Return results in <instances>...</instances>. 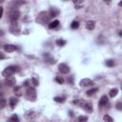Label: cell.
Segmentation results:
<instances>
[{"label": "cell", "mask_w": 122, "mask_h": 122, "mask_svg": "<svg viewBox=\"0 0 122 122\" xmlns=\"http://www.w3.org/2000/svg\"><path fill=\"white\" fill-rule=\"evenodd\" d=\"M105 64L108 67H113L114 66V60L113 59H108V60H106Z\"/></svg>", "instance_id": "25"}, {"label": "cell", "mask_w": 122, "mask_h": 122, "mask_svg": "<svg viewBox=\"0 0 122 122\" xmlns=\"http://www.w3.org/2000/svg\"><path fill=\"white\" fill-rule=\"evenodd\" d=\"M79 27V23L77 22V21H73L71 24V28L72 29V30H75V29H77Z\"/></svg>", "instance_id": "28"}, {"label": "cell", "mask_w": 122, "mask_h": 122, "mask_svg": "<svg viewBox=\"0 0 122 122\" xmlns=\"http://www.w3.org/2000/svg\"><path fill=\"white\" fill-rule=\"evenodd\" d=\"M26 1L25 0H14L13 2H12V7H13V9H15V8H17V7H19V6H21L22 4H24Z\"/></svg>", "instance_id": "17"}, {"label": "cell", "mask_w": 122, "mask_h": 122, "mask_svg": "<svg viewBox=\"0 0 122 122\" xmlns=\"http://www.w3.org/2000/svg\"><path fill=\"white\" fill-rule=\"evenodd\" d=\"M121 90H122V85H121Z\"/></svg>", "instance_id": "43"}, {"label": "cell", "mask_w": 122, "mask_h": 122, "mask_svg": "<svg viewBox=\"0 0 122 122\" xmlns=\"http://www.w3.org/2000/svg\"><path fill=\"white\" fill-rule=\"evenodd\" d=\"M65 97H61V96H56V97H54L53 98V100L55 101V102H57V103H64L65 102Z\"/></svg>", "instance_id": "24"}, {"label": "cell", "mask_w": 122, "mask_h": 122, "mask_svg": "<svg viewBox=\"0 0 122 122\" xmlns=\"http://www.w3.org/2000/svg\"><path fill=\"white\" fill-rule=\"evenodd\" d=\"M49 12H50V15H51V18H53V17H55V16H57V15H59V10L58 9H56V8H51L50 10H49Z\"/></svg>", "instance_id": "13"}, {"label": "cell", "mask_w": 122, "mask_h": 122, "mask_svg": "<svg viewBox=\"0 0 122 122\" xmlns=\"http://www.w3.org/2000/svg\"><path fill=\"white\" fill-rule=\"evenodd\" d=\"M13 93L15 94V96H22L23 92H22V90H21V87H14L13 88Z\"/></svg>", "instance_id": "15"}, {"label": "cell", "mask_w": 122, "mask_h": 122, "mask_svg": "<svg viewBox=\"0 0 122 122\" xmlns=\"http://www.w3.org/2000/svg\"><path fill=\"white\" fill-rule=\"evenodd\" d=\"M30 81H31V83L33 84V86H35V87H37V86L39 85V81H38V80H37L35 77H31Z\"/></svg>", "instance_id": "30"}, {"label": "cell", "mask_w": 122, "mask_h": 122, "mask_svg": "<svg viewBox=\"0 0 122 122\" xmlns=\"http://www.w3.org/2000/svg\"><path fill=\"white\" fill-rule=\"evenodd\" d=\"M9 30L12 34H19L20 32V26L16 21H11L9 26Z\"/></svg>", "instance_id": "4"}, {"label": "cell", "mask_w": 122, "mask_h": 122, "mask_svg": "<svg viewBox=\"0 0 122 122\" xmlns=\"http://www.w3.org/2000/svg\"><path fill=\"white\" fill-rule=\"evenodd\" d=\"M5 106H6V99H5L4 97H2V98H1V106H0V108L3 109Z\"/></svg>", "instance_id": "33"}, {"label": "cell", "mask_w": 122, "mask_h": 122, "mask_svg": "<svg viewBox=\"0 0 122 122\" xmlns=\"http://www.w3.org/2000/svg\"><path fill=\"white\" fill-rule=\"evenodd\" d=\"M58 70H59V71H60L61 73H64V74H67V73L70 72V68H69V66L66 65V64H64V63H61V64L58 65Z\"/></svg>", "instance_id": "7"}, {"label": "cell", "mask_w": 122, "mask_h": 122, "mask_svg": "<svg viewBox=\"0 0 122 122\" xmlns=\"http://www.w3.org/2000/svg\"><path fill=\"white\" fill-rule=\"evenodd\" d=\"M3 49L7 52H12V51H14L16 50V47L14 45H12V44H5L3 46Z\"/></svg>", "instance_id": "10"}, {"label": "cell", "mask_w": 122, "mask_h": 122, "mask_svg": "<svg viewBox=\"0 0 122 122\" xmlns=\"http://www.w3.org/2000/svg\"><path fill=\"white\" fill-rule=\"evenodd\" d=\"M72 1H73L74 5H75V8H77V9H80L82 4H83V2H84V0H72Z\"/></svg>", "instance_id": "22"}, {"label": "cell", "mask_w": 122, "mask_h": 122, "mask_svg": "<svg viewBox=\"0 0 122 122\" xmlns=\"http://www.w3.org/2000/svg\"><path fill=\"white\" fill-rule=\"evenodd\" d=\"M73 103L74 104H76V105H78V106H80V107H82L83 105H84V100L83 99H78V100H74L73 101Z\"/></svg>", "instance_id": "27"}, {"label": "cell", "mask_w": 122, "mask_h": 122, "mask_svg": "<svg viewBox=\"0 0 122 122\" xmlns=\"http://www.w3.org/2000/svg\"><path fill=\"white\" fill-rule=\"evenodd\" d=\"M118 34H119V36H121V37H122V30H119Z\"/></svg>", "instance_id": "39"}, {"label": "cell", "mask_w": 122, "mask_h": 122, "mask_svg": "<svg viewBox=\"0 0 122 122\" xmlns=\"http://www.w3.org/2000/svg\"><path fill=\"white\" fill-rule=\"evenodd\" d=\"M37 116V113L34 112V111H31V110H29L25 112V118L28 119V120H32L34 119L35 117Z\"/></svg>", "instance_id": "8"}, {"label": "cell", "mask_w": 122, "mask_h": 122, "mask_svg": "<svg viewBox=\"0 0 122 122\" xmlns=\"http://www.w3.org/2000/svg\"><path fill=\"white\" fill-rule=\"evenodd\" d=\"M3 58H4V54L1 52V59H3Z\"/></svg>", "instance_id": "41"}, {"label": "cell", "mask_w": 122, "mask_h": 122, "mask_svg": "<svg viewBox=\"0 0 122 122\" xmlns=\"http://www.w3.org/2000/svg\"><path fill=\"white\" fill-rule=\"evenodd\" d=\"M64 1H67V0H64Z\"/></svg>", "instance_id": "44"}, {"label": "cell", "mask_w": 122, "mask_h": 122, "mask_svg": "<svg viewBox=\"0 0 122 122\" xmlns=\"http://www.w3.org/2000/svg\"><path fill=\"white\" fill-rule=\"evenodd\" d=\"M117 93H118V89H117V88H113V89H112V90L109 92V95H110L111 97L116 96Z\"/></svg>", "instance_id": "19"}, {"label": "cell", "mask_w": 122, "mask_h": 122, "mask_svg": "<svg viewBox=\"0 0 122 122\" xmlns=\"http://www.w3.org/2000/svg\"><path fill=\"white\" fill-rule=\"evenodd\" d=\"M2 15H3V7H1V15H0V17H2Z\"/></svg>", "instance_id": "38"}, {"label": "cell", "mask_w": 122, "mask_h": 122, "mask_svg": "<svg viewBox=\"0 0 122 122\" xmlns=\"http://www.w3.org/2000/svg\"><path fill=\"white\" fill-rule=\"evenodd\" d=\"M15 82H16V80H15V78L12 77V76L5 77V80H4L5 85L8 86V87H12V86H14V85H15Z\"/></svg>", "instance_id": "6"}, {"label": "cell", "mask_w": 122, "mask_h": 122, "mask_svg": "<svg viewBox=\"0 0 122 122\" xmlns=\"http://www.w3.org/2000/svg\"><path fill=\"white\" fill-rule=\"evenodd\" d=\"M82 108L87 112H92L93 111V108H92V104L90 103V102H87V103H84V105L82 106Z\"/></svg>", "instance_id": "11"}, {"label": "cell", "mask_w": 122, "mask_h": 122, "mask_svg": "<svg viewBox=\"0 0 122 122\" xmlns=\"http://www.w3.org/2000/svg\"><path fill=\"white\" fill-rule=\"evenodd\" d=\"M87 120H88L87 116H79L78 117V121L79 122H84V121H87Z\"/></svg>", "instance_id": "34"}, {"label": "cell", "mask_w": 122, "mask_h": 122, "mask_svg": "<svg viewBox=\"0 0 122 122\" xmlns=\"http://www.w3.org/2000/svg\"><path fill=\"white\" fill-rule=\"evenodd\" d=\"M55 81H56L57 83H59V84H63V83H64V79H63V77H61V76H56V77H55Z\"/></svg>", "instance_id": "31"}, {"label": "cell", "mask_w": 122, "mask_h": 122, "mask_svg": "<svg viewBox=\"0 0 122 122\" xmlns=\"http://www.w3.org/2000/svg\"><path fill=\"white\" fill-rule=\"evenodd\" d=\"M103 120L106 121V122H112V121H113V118L111 117V116L108 115V114H105L104 117H103Z\"/></svg>", "instance_id": "26"}, {"label": "cell", "mask_w": 122, "mask_h": 122, "mask_svg": "<svg viewBox=\"0 0 122 122\" xmlns=\"http://www.w3.org/2000/svg\"><path fill=\"white\" fill-rule=\"evenodd\" d=\"M20 71V68L16 65H10L9 67H7L3 71H2V75L4 77H9V76H12V74H14L15 72H18Z\"/></svg>", "instance_id": "1"}, {"label": "cell", "mask_w": 122, "mask_h": 122, "mask_svg": "<svg viewBox=\"0 0 122 122\" xmlns=\"http://www.w3.org/2000/svg\"><path fill=\"white\" fill-rule=\"evenodd\" d=\"M55 43H56L57 46H59V47H63V46H65L66 41H65L64 39H57V40L55 41Z\"/></svg>", "instance_id": "23"}, {"label": "cell", "mask_w": 122, "mask_h": 122, "mask_svg": "<svg viewBox=\"0 0 122 122\" xmlns=\"http://www.w3.org/2000/svg\"><path fill=\"white\" fill-rule=\"evenodd\" d=\"M97 91H98L97 88H93V89H91V90L87 91V92H86V94H87L88 96H92V95H93L94 93H96Z\"/></svg>", "instance_id": "21"}, {"label": "cell", "mask_w": 122, "mask_h": 122, "mask_svg": "<svg viewBox=\"0 0 122 122\" xmlns=\"http://www.w3.org/2000/svg\"><path fill=\"white\" fill-rule=\"evenodd\" d=\"M70 115H71V116H72V115H73V114H72V112H71V111H70Z\"/></svg>", "instance_id": "42"}, {"label": "cell", "mask_w": 122, "mask_h": 122, "mask_svg": "<svg viewBox=\"0 0 122 122\" xmlns=\"http://www.w3.org/2000/svg\"><path fill=\"white\" fill-rule=\"evenodd\" d=\"M72 76H70V77H68V79H67V81H68V83L69 84H72Z\"/></svg>", "instance_id": "35"}, {"label": "cell", "mask_w": 122, "mask_h": 122, "mask_svg": "<svg viewBox=\"0 0 122 122\" xmlns=\"http://www.w3.org/2000/svg\"><path fill=\"white\" fill-rule=\"evenodd\" d=\"M28 83H29V80H27V81H25V83H24V86H28V85H29Z\"/></svg>", "instance_id": "37"}, {"label": "cell", "mask_w": 122, "mask_h": 122, "mask_svg": "<svg viewBox=\"0 0 122 122\" xmlns=\"http://www.w3.org/2000/svg\"><path fill=\"white\" fill-rule=\"evenodd\" d=\"M9 120H10V121H13V122H18V121H19V118H18V116H17L16 114H13L12 116L10 117Z\"/></svg>", "instance_id": "29"}, {"label": "cell", "mask_w": 122, "mask_h": 122, "mask_svg": "<svg viewBox=\"0 0 122 122\" xmlns=\"http://www.w3.org/2000/svg\"><path fill=\"white\" fill-rule=\"evenodd\" d=\"M107 103H108V97H107V95H102L101 98H100V100H99V102H98V106L99 107H104V106L107 105Z\"/></svg>", "instance_id": "12"}, {"label": "cell", "mask_w": 122, "mask_h": 122, "mask_svg": "<svg viewBox=\"0 0 122 122\" xmlns=\"http://www.w3.org/2000/svg\"><path fill=\"white\" fill-rule=\"evenodd\" d=\"M103 2H104V3H106L107 5H109V4H111L112 0H103Z\"/></svg>", "instance_id": "36"}, {"label": "cell", "mask_w": 122, "mask_h": 122, "mask_svg": "<svg viewBox=\"0 0 122 122\" xmlns=\"http://www.w3.org/2000/svg\"><path fill=\"white\" fill-rule=\"evenodd\" d=\"M44 56L46 57V62H49L51 64H54L55 63V60L53 58H51L48 53H44Z\"/></svg>", "instance_id": "20"}, {"label": "cell", "mask_w": 122, "mask_h": 122, "mask_svg": "<svg viewBox=\"0 0 122 122\" xmlns=\"http://www.w3.org/2000/svg\"><path fill=\"white\" fill-rule=\"evenodd\" d=\"M51 15L49 11H41L36 17V22L39 24H46L51 20Z\"/></svg>", "instance_id": "2"}, {"label": "cell", "mask_w": 122, "mask_h": 122, "mask_svg": "<svg viewBox=\"0 0 122 122\" xmlns=\"http://www.w3.org/2000/svg\"><path fill=\"white\" fill-rule=\"evenodd\" d=\"M94 27H95V22H94L93 20H89V21H87V23H86V28H87V30H92L94 29Z\"/></svg>", "instance_id": "14"}, {"label": "cell", "mask_w": 122, "mask_h": 122, "mask_svg": "<svg viewBox=\"0 0 122 122\" xmlns=\"http://www.w3.org/2000/svg\"><path fill=\"white\" fill-rule=\"evenodd\" d=\"M58 26H59V21L58 20H54V21H52V22H51L49 24V29H55Z\"/></svg>", "instance_id": "18"}, {"label": "cell", "mask_w": 122, "mask_h": 122, "mask_svg": "<svg viewBox=\"0 0 122 122\" xmlns=\"http://www.w3.org/2000/svg\"><path fill=\"white\" fill-rule=\"evenodd\" d=\"M20 17V11L17 9H12L9 13V19L11 21H17Z\"/></svg>", "instance_id": "5"}, {"label": "cell", "mask_w": 122, "mask_h": 122, "mask_svg": "<svg viewBox=\"0 0 122 122\" xmlns=\"http://www.w3.org/2000/svg\"><path fill=\"white\" fill-rule=\"evenodd\" d=\"M26 96H27L28 100H30V101H35L36 97H37L35 89L32 87H29L26 91Z\"/></svg>", "instance_id": "3"}, {"label": "cell", "mask_w": 122, "mask_h": 122, "mask_svg": "<svg viewBox=\"0 0 122 122\" xmlns=\"http://www.w3.org/2000/svg\"><path fill=\"white\" fill-rule=\"evenodd\" d=\"M115 108L118 110V111H122V102H117L115 104Z\"/></svg>", "instance_id": "32"}, {"label": "cell", "mask_w": 122, "mask_h": 122, "mask_svg": "<svg viewBox=\"0 0 122 122\" xmlns=\"http://www.w3.org/2000/svg\"><path fill=\"white\" fill-rule=\"evenodd\" d=\"M9 103H10V108H12V109H13V108L16 106V104L18 103V99H17L16 97H10V98Z\"/></svg>", "instance_id": "16"}, {"label": "cell", "mask_w": 122, "mask_h": 122, "mask_svg": "<svg viewBox=\"0 0 122 122\" xmlns=\"http://www.w3.org/2000/svg\"><path fill=\"white\" fill-rule=\"evenodd\" d=\"M118 6H119V7H122V0H121V1L118 3Z\"/></svg>", "instance_id": "40"}, {"label": "cell", "mask_w": 122, "mask_h": 122, "mask_svg": "<svg viewBox=\"0 0 122 122\" xmlns=\"http://www.w3.org/2000/svg\"><path fill=\"white\" fill-rule=\"evenodd\" d=\"M80 86L81 87H88V86H91V85H93V81L92 79H89V78H84L80 81Z\"/></svg>", "instance_id": "9"}]
</instances>
